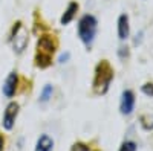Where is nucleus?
<instances>
[{"label":"nucleus","instance_id":"nucleus-1","mask_svg":"<svg viewBox=\"0 0 153 151\" xmlns=\"http://www.w3.org/2000/svg\"><path fill=\"white\" fill-rule=\"evenodd\" d=\"M57 49V40L52 35H42L37 41V54H35V66L45 69L48 66H51L52 63V57L55 54Z\"/></svg>","mask_w":153,"mask_h":151},{"label":"nucleus","instance_id":"nucleus-2","mask_svg":"<svg viewBox=\"0 0 153 151\" xmlns=\"http://www.w3.org/2000/svg\"><path fill=\"white\" fill-rule=\"evenodd\" d=\"M113 80V69L109 63L104 60L97 64L95 67V78H94V90L97 95H104L109 87L110 82Z\"/></svg>","mask_w":153,"mask_h":151},{"label":"nucleus","instance_id":"nucleus-3","mask_svg":"<svg viewBox=\"0 0 153 151\" xmlns=\"http://www.w3.org/2000/svg\"><path fill=\"white\" fill-rule=\"evenodd\" d=\"M97 26H98V21L92 14L83 15L78 21V37L87 49L94 43L95 34H97Z\"/></svg>","mask_w":153,"mask_h":151},{"label":"nucleus","instance_id":"nucleus-4","mask_svg":"<svg viewBox=\"0 0 153 151\" xmlns=\"http://www.w3.org/2000/svg\"><path fill=\"white\" fill-rule=\"evenodd\" d=\"M11 41L14 46V50L17 54H22L28 46V31L23 28L22 21L14 23V28H12V34H11Z\"/></svg>","mask_w":153,"mask_h":151},{"label":"nucleus","instance_id":"nucleus-5","mask_svg":"<svg viewBox=\"0 0 153 151\" xmlns=\"http://www.w3.org/2000/svg\"><path fill=\"white\" fill-rule=\"evenodd\" d=\"M19 108L20 105L17 102H9L6 110H5V115H3V128L5 130H11L14 127V122L17 119V115H19Z\"/></svg>","mask_w":153,"mask_h":151},{"label":"nucleus","instance_id":"nucleus-6","mask_svg":"<svg viewBox=\"0 0 153 151\" xmlns=\"http://www.w3.org/2000/svg\"><path fill=\"white\" fill-rule=\"evenodd\" d=\"M135 108V93L132 90H124L121 95V104L120 110L123 115H130Z\"/></svg>","mask_w":153,"mask_h":151},{"label":"nucleus","instance_id":"nucleus-7","mask_svg":"<svg viewBox=\"0 0 153 151\" xmlns=\"http://www.w3.org/2000/svg\"><path fill=\"white\" fill-rule=\"evenodd\" d=\"M17 85H19V75L16 72H11L3 84V95L6 98H12L17 92Z\"/></svg>","mask_w":153,"mask_h":151},{"label":"nucleus","instance_id":"nucleus-8","mask_svg":"<svg viewBox=\"0 0 153 151\" xmlns=\"http://www.w3.org/2000/svg\"><path fill=\"white\" fill-rule=\"evenodd\" d=\"M78 3L76 2H71L69 5H68V8H66V11H65V14L61 15V18H60V23L63 24V26H66V24H69L72 20H74V17H75V14H76V11H78Z\"/></svg>","mask_w":153,"mask_h":151},{"label":"nucleus","instance_id":"nucleus-9","mask_svg":"<svg viewBox=\"0 0 153 151\" xmlns=\"http://www.w3.org/2000/svg\"><path fill=\"white\" fill-rule=\"evenodd\" d=\"M130 34V24H129V17L126 14L120 15L118 18V37L120 40H126Z\"/></svg>","mask_w":153,"mask_h":151},{"label":"nucleus","instance_id":"nucleus-10","mask_svg":"<svg viewBox=\"0 0 153 151\" xmlns=\"http://www.w3.org/2000/svg\"><path fill=\"white\" fill-rule=\"evenodd\" d=\"M54 150V141L48 134H42L37 141L35 151H52Z\"/></svg>","mask_w":153,"mask_h":151},{"label":"nucleus","instance_id":"nucleus-11","mask_svg":"<svg viewBox=\"0 0 153 151\" xmlns=\"http://www.w3.org/2000/svg\"><path fill=\"white\" fill-rule=\"evenodd\" d=\"M52 93H54V87L51 84H46L43 87L42 93H40V101H42V102H48V101L52 98Z\"/></svg>","mask_w":153,"mask_h":151},{"label":"nucleus","instance_id":"nucleus-12","mask_svg":"<svg viewBox=\"0 0 153 151\" xmlns=\"http://www.w3.org/2000/svg\"><path fill=\"white\" fill-rule=\"evenodd\" d=\"M120 151H136V144L135 142H124L121 145Z\"/></svg>","mask_w":153,"mask_h":151},{"label":"nucleus","instance_id":"nucleus-13","mask_svg":"<svg viewBox=\"0 0 153 151\" xmlns=\"http://www.w3.org/2000/svg\"><path fill=\"white\" fill-rule=\"evenodd\" d=\"M141 90H143L144 95H147V96L152 98V96H153V84H152V82H146V84L143 85Z\"/></svg>","mask_w":153,"mask_h":151},{"label":"nucleus","instance_id":"nucleus-14","mask_svg":"<svg viewBox=\"0 0 153 151\" xmlns=\"http://www.w3.org/2000/svg\"><path fill=\"white\" fill-rule=\"evenodd\" d=\"M71 151H89V147L86 144H83V142H76V144L72 145Z\"/></svg>","mask_w":153,"mask_h":151},{"label":"nucleus","instance_id":"nucleus-15","mask_svg":"<svg viewBox=\"0 0 153 151\" xmlns=\"http://www.w3.org/2000/svg\"><path fill=\"white\" fill-rule=\"evenodd\" d=\"M127 54H129V50H127V47H120V57H127Z\"/></svg>","mask_w":153,"mask_h":151},{"label":"nucleus","instance_id":"nucleus-16","mask_svg":"<svg viewBox=\"0 0 153 151\" xmlns=\"http://www.w3.org/2000/svg\"><path fill=\"white\" fill-rule=\"evenodd\" d=\"M5 150V137L0 134V151H3Z\"/></svg>","mask_w":153,"mask_h":151},{"label":"nucleus","instance_id":"nucleus-17","mask_svg":"<svg viewBox=\"0 0 153 151\" xmlns=\"http://www.w3.org/2000/svg\"><path fill=\"white\" fill-rule=\"evenodd\" d=\"M69 58V54L66 52V54H63L61 57H60V63H66V60Z\"/></svg>","mask_w":153,"mask_h":151}]
</instances>
